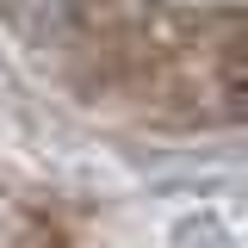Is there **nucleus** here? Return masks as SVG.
<instances>
[{
	"mask_svg": "<svg viewBox=\"0 0 248 248\" xmlns=\"http://www.w3.org/2000/svg\"><path fill=\"white\" fill-rule=\"evenodd\" d=\"M223 106H230V118L248 124V50H236L223 62Z\"/></svg>",
	"mask_w": 248,
	"mask_h": 248,
	"instance_id": "nucleus-2",
	"label": "nucleus"
},
{
	"mask_svg": "<svg viewBox=\"0 0 248 248\" xmlns=\"http://www.w3.org/2000/svg\"><path fill=\"white\" fill-rule=\"evenodd\" d=\"M68 6H75V0H6V13H13L19 31H50Z\"/></svg>",
	"mask_w": 248,
	"mask_h": 248,
	"instance_id": "nucleus-1",
	"label": "nucleus"
}]
</instances>
